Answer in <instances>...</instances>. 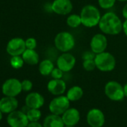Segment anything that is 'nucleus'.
Listing matches in <instances>:
<instances>
[{
    "label": "nucleus",
    "mask_w": 127,
    "mask_h": 127,
    "mask_svg": "<svg viewBox=\"0 0 127 127\" xmlns=\"http://www.w3.org/2000/svg\"><path fill=\"white\" fill-rule=\"evenodd\" d=\"M55 68V65L53 62L49 59H44L40 62L38 70L40 73L43 76H47L51 75L53 69Z\"/></svg>",
    "instance_id": "21"
},
{
    "label": "nucleus",
    "mask_w": 127,
    "mask_h": 127,
    "mask_svg": "<svg viewBox=\"0 0 127 127\" xmlns=\"http://www.w3.org/2000/svg\"><path fill=\"white\" fill-rule=\"evenodd\" d=\"M73 8L71 0H54L51 5L52 12L58 15L70 14Z\"/></svg>",
    "instance_id": "12"
},
{
    "label": "nucleus",
    "mask_w": 127,
    "mask_h": 127,
    "mask_svg": "<svg viewBox=\"0 0 127 127\" xmlns=\"http://www.w3.org/2000/svg\"><path fill=\"white\" fill-rule=\"evenodd\" d=\"M117 1H119V2H126L127 0H117Z\"/></svg>",
    "instance_id": "36"
},
{
    "label": "nucleus",
    "mask_w": 127,
    "mask_h": 127,
    "mask_svg": "<svg viewBox=\"0 0 127 127\" xmlns=\"http://www.w3.org/2000/svg\"><path fill=\"white\" fill-rule=\"evenodd\" d=\"M84 95V91L83 89L78 85H75L71 87L67 91V97L69 99L70 102H76L82 99V97Z\"/></svg>",
    "instance_id": "20"
},
{
    "label": "nucleus",
    "mask_w": 127,
    "mask_h": 127,
    "mask_svg": "<svg viewBox=\"0 0 127 127\" xmlns=\"http://www.w3.org/2000/svg\"><path fill=\"white\" fill-rule=\"evenodd\" d=\"M82 67L86 71H93L94 70H95L96 68L94 59L83 60Z\"/></svg>",
    "instance_id": "26"
},
{
    "label": "nucleus",
    "mask_w": 127,
    "mask_h": 127,
    "mask_svg": "<svg viewBox=\"0 0 127 127\" xmlns=\"http://www.w3.org/2000/svg\"><path fill=\"white\" fill-rule=\"evenodd\" d=\"M45 99L43 95L37 92L29 93L25 99V103L29 108H38L40 109L44 105Z\"/></svg>",
    "instance_id": "16"
},
{
    "label": "nucleus",
    "mask_w": 127,
    "mask_h": 127,
    "mask_svg": "<svg viewBox=\"0 0 127 127\" xmlns=\"http://www.w3.org/2000/svg\"><path fill=\"white\" fill-rule=\"evenodd\" d=\"M19 102L16 97L5 96L0 99V111L3 114H10L17 110Z\"/></svg>",
    "instance_id": "15"
},
{
    "label": "nucleus",
    "mask_w": 127,
    "mask_h": 127,
    "mask_svg": "<svg viewBox=\"0 0 127 127\" xmlns=\"http://www.w3.org/2000/svg\"><path fill=\"white\" fill-rule=\"evenodd\" d=\"M26 114L27 115L29 122L39 121L42 116V113L40 110L38 108H29Z\"/></svg>",
    "instance_id": "23"
},
{
    "label": "nucleus",
    "mask_w": 127,
    "mask_h": 127,
    "mask_svg": "<svg viewBox=\"0 0 127 127\" xmlns=\"http://www.w3.org/2000/svg\"><path fill=\"white\" fill-rule=\"evenodd\" d=\"M23 91L21 82L15 78L7 79L2 86V92L5 96L16 97Z\"/></svg>",
    "instance_id": "7"
},
{
    "label": "nucleus",
    "mask_w": 127,
    "mask_h": 127,
    "mask_svg": "<svg viewBox=\"0 0 127 127\" xmlns=\"http://www.w3.org/2000/svg\"><path fill=\"white\" fill-rule=\"evenodd\" d=\"M61 117L65 126H76L80 120V113L75 108H69L61 115Z\"/></svg>",
    "instance_id": "17"
},
{
    "label": "nucleus",
    "mask_w": 127,
    "mask_h": 127,
    "mask_svg": "<svg viewBox=\"0 0 127 127\" xmlns=\"http://www.w3.org/2000/svg\"><path fill=\"white\" fill-rule=\"evenodd\" d=\"M99 29L104 34L117 35L123 31V22L114 12L104 14L99 20Z\"/></svg>",
    "instance_id": "1"
},
{
    "label": "nucleus",
    "mask_w": 127,
    "mask_h": 127,
    "mask_svg": "<svg viewBox=\"0 0 127 127\" xmlns=\"http://www.w3.org/2000/svg\"><path fill=\"white\" fill-rule=\"evenodd\" d=\"M52 79H62L63 76H64V72L59 69L58 67H55L52 70V72L51 73V75Z\"/></svg>",
    "instance_id": "29"
},
{
    "label": "nucleus",
    "mask_w": 127,
    "mask_h": 127,
    "mask_svg": "<svg viewBox=\"0 0 127 127\" xmlns=\"http://www.w3.org/2000/svg\"><path fill=\"white\" fill-rule=\"evenodd\" d=\"M122 15L125 18V20L127 19V3L124 5V7L122 9Z\"/></svg>",
    "instance_id": "32"
},
{
    "label": "nucleus",
    "mask_w": 127,
    "mask_h": 127,
    "mask_svg": "<svg viewBox=\"0 0 127 127\" xmlns=\"http://www.w3.org/2000/svg\"><path fill=\"white\" fill-rule=\"evenodd\" d=\"M24 60L22 55H17V56H11L10 64L14 69H20L23 67L24 64Z\"/></svg>",
    "instance_id": "24"
},
{
    "label": "nucleus",
    "mask_w": 127,
    "mask_h": 127,
    "mask_svg": "<svg viewBox=\"0 0 127 127\" xmlns=\"http://www.w3.org/2000/svg\"><path fill=\"white\" fill-rule=\"evenodd\" d=\"M24 62L29 65H36L39 63V55L34 49H26L22 55Z\"/></svg>",
    "instance_id": "19"
},
{
    "label": "nucleus",
    "mask_w": 127,
    "mask_h": 127,
    "mask_svg": "<svg viewBox=\"0 0 127 127\" xmlns=\"http://www.w3.org/2000/svg\"><path fill=\"white\" fill-rule=\"evenodd\" d=\"M123 91H124L125 97H127V82L123 85Z\"/></svg>",
    "instance_id": "34"
},
{
    "label": "nucleus",
    "mask_w": 127,
    "mask_h": 127,
    "mask_svg": "<svg viewBox=\"0 0 127 127\" xmlns=\"http://www.w3.org/2000/svg\"><path fill=\"white\" fill-rule=\"evenodd\" d=\"M86 120L91 127H102L105 122L104 113L99 108H92L88 111Z\"/></svg>",
    "instance_id": "11"
},
{
    "label": "nucleus",
    "mask_w": 127,
    "mask_h": 127,
    "mask_svg": "<svg viewBox=\"0 0 127 127\" xmlns=\"http://www.w3.org/2000/svg\"><path fill=\"white\" fill-rule=\"evenodd\" d=\"M64 127H76L75 126H65Z\"/></svg>",
    "instance_id": "37"
},
{
    "label": "nucleus",
    "mask_w": 127,
    "mask_h": 127,
    "mask_svg": "<svg viewBox=\"0 0 127 127\" xmlns=\"http://www.w3.org/2000/svg\"><path fill=\"white\" fill-rule=\"evenodd\" d=\"M90 46L91 49L95 54L103 52L107 49L108 39L103 33H97L92 37L90 43Z\"/></svg>",
    "instance_id": "13"
},
{
    "label": "nucleus",
    "mask_w": 127,
    "mask_h": 127,
    "mask_svg": "<svg viewBox=\"0 0 127 127\" xmlns=\"http://www.w3.org/2000/svg\"><path fill=\"white\" fill-rule=\"evenodd\" d=\"M70 102L66 95L56 96L50 101L49 110L52 114L61 116L70 108Z\"/></svg>",
    "instance_id": "6"
},
{
    "label": "nucleus",
    "mask_w": 127,
    "mask_h": 127,
    "mask_svg": "<svg viewBox=\"0 0 127 127\" xmlns=\"http://www.w3.org/2000/svg\"><path fill=\"white\" fill-rule=\"evenodd\" d=\"M96 54H95L92 50L91 51H86L82 55V60H88V59H94Z\"/></svg>",
    "instance_id": "30"
},
{
    "label": "nucleus",
    "mask_w": 127,
    "mask_h": 127,
    "mask_svg": "<svg viewBox=\"0 0 127 127\" xmlns=\"http://www.w3.org/2000/svg\"><path fill=\"white\" fill-rule=\"evenodd\" d=\"M54 43L58 51L61 52H69L74 48L76 40L71 33L68 32H61L55 37Z\"/></svg>",
    "instance_id": "3"
},
{
    "label": "nucleus",
    "mask_w": 127,
    "mask_h": 127,
    "mask_svg": "<svg viewBox=\"0 0 127 127\" xmlns=\"http://www.w3.org/2000/svg\"><path fill=\"white\" fill-rule=\"evenodd\" d=\"M94 61L96 68L102 72H111L116 67V59L114 56L108 52L105 51L96 54Z\"/></svg>",
    "instance_id": "4"
},
{
    "label": "nucleus",
    "mask_w": 127,
    "mask_h": 127,
    "mask_svg": "<svg viewBox=\"0 0 127 127\" xmlns=\"http://www.w3.org/2000/svg\"><path fill=\"white\" fill-rule=\"evenodd\" d=\"M67 25L73 29L75 28H78L79 26H80L82 24V19L79 14H70L66 20Z\"/></svg>",
    "instance_id": "22"
},
{
    "label": "nucleus",
    "mask_w": 127,
    "mask_h": 127,
    "mask_svg": "<svg viewBox=\"0 0 127 127\" xmlns=\"http://www.w3.org/2000/svg\"><path fill=\"white\" fill-rule=\"evenodd\" d=\"M0 127H1V126H0Z\"/></svg>",
    "instance_id": "38"
},
{
    "label": "nucleus",
    "mask_w": 127,
    "mask_h": 127,
    "mask_svg": "<svg viewBox=\"0 0 127 127\" xmlns=\"http://www.w3.org/2000/svg\"><path fill=\"white\" fill-rule=\"evenodd\" d=\"M25 41H26V49H34L37 47V40L34 37H29Z\"/></svg>",
    "instance_id": "28"
},
{
    "label": "nucleus",
    "mask_w": 127,
    "mask_h": 127,
    "mask_svg": "<svg viewBox=\"0 0 127 127\" xmlns=\"http://www.w3.org/2000/svg\"><path fill=\"white\" fill-rule=\"evenodd\" d=\"M47 90L54 96L63 95L67 90V85L62 79H52L47 84Z\"/></svg>",
    "instance_id": "14"
},
{
    "label": "nucleus",
    "mask_w": 127,
    "mask_h": 127,
    "mask_svg": "<svg viewBox=\"0 0 127 127\" xmlns=\"http://www.w3.org/2000/svg\"><path fill=\"white\" fill-rule=\"evenodd\" d=\"M123 32L127 37V19L125 20V21L123 23Z\"/></svg>",
    "instance_id": "33"
},
{
    "label": "nucleus",
    "mask_w": 127,
    "mask_h": 127,
    "mask_svg": "<svg viewBox=\"0 0 127 127\" xmlns=\"http://www.w3.org/2000/svg\"><path fill=\"white\" fill-rule=\"evenodd\" d=\"M26 49V41L21 37L12 38L6 46V51L11 56L22 55Z\"/></svg>",
    "instance_id": "10"
},
{
    "label": "nucleus",
    "mask_w": 127,
    "mask_h": 127,
    "mask_svg": "<svg viewBox=\"0 0 127 127\" xmlns=\"http://www.w3.org/2000/svg\"><path fill=\"white\" fill-rule=\"evenodd\" d=\"M43 127H64V123L61 116L50 114L47 115L43 123Z\"/></svg>",
    "instance_id": "18"
},
{
    "label": "nucleus",
    "mask_w": 127,
    "mask_h": 127,
    "mask_svg": "<svg viewBox=\"0 0 127 127\" xmlns=\"http://www.w3.org/2000/svg\"><path fill=\"white\" fill-rule=\"evenodd\" d=\"M2 117H3V113L0 111V121L2 120Z\"/></svg>",
    "instance_id": "35"
},
{
    "label": "nucleus",
    "mask_w": 127,
    "mask_h": 127,
    "mask_svg": "<svg viewBox=\"0 0 127 127\" xmlns=\"http://www.w3.org/2000/svg\"><path fill=\"white\" fill-rule=\"evenodd\" d=\"M104 91L105 96L111 101H122L125 97L123 86L116 81L108 82L105 85Z\"/></svg>",
    "instance_id": "5"
},
{
    "label": "nucleus",
    "mask_w": 127,
    "mask_h": 127,
    "mask_svg": "<svg viewBox=\"0 0 127 127\" xmlns=\"http://www.w3.org/2000/svg\"><path fill=\"white\" fill-rule=\"evenodd\" d=\"M7 123L10 127H27L29 120L25 112L16 110L8 114Z\"/></svg>",
    "instance_id": "9"
},
{
    "label": "nucleus",
    "mask_w": 127,
    "mask_h": 127,
    "mask_svg": "<svg viewBox=\"0 0 127 127\" xmlns=\"http://www.w3.org/2000/svg\"><path fill=\"white\" fill-rule=\"evenodd\" d=\"M117 0H98L99 6L105 10H108L114 6Z\"/></svg>",
    "instance_id": "25"
},
{
    "label": "nucleus",
    "mask_w": 127,
    "mask_h": 127,
    "mask_svg": "<svg viewBox=\"0 0 127 127\" xmlns=\"http://www.w3.org/2000/svg\"><path fill=\"white\" fill-rule=\"evenodd\" d=\"M27 127H43V126L41 123H40L38 121H37V122H29Z\"/></svg>",
    "instance_id": "31"
},
{
    "label": "nucleus",
    "mask_w": 127,
    "mask_h": 127,
    "mask_svg": "<svg viewBox=\"0 0 127 127\" xmlns=\"http://www.w3.org/2000/svg\"><path fill=\"white\" fill-rule=\"evenodd\" d=\"M21 84H22L23 91H25V92H29L32 91L33 88V83L29 79H24L23 81L21 82Z\"/></svg>",
    "instance_id": "27"
},
{
    "label": "nucleus",
    "mask_w": 127,
    "mask_h": 127,
    "mask_svg": "<svg viewBox=\"0 0 127 127\" xmlns=\"http://www.w3.org/2000/svg\"><path fill=\"white\" fill-rule=\"evenodd\" d=\"M76 59L73 55L70 52H62L56 61V66L64 73L70 72L76 65Z\"/></svg>",
    "instance_id": "8"
},
{
    "label": "nucleus",
    "mask_w": 127,
    "mask_h": 127,
    "mask_svg": "<svg viewBox=\"0 0 127 127\" xmlns=\"http://www.w3.org/2000/svg\"><path fill=\"white\" fill-rule=\"evenodd\" d=\"M79 15L82 19V24L87 28H94L98 26L102 17L99 9L93 5L84 6Z\"/></svg>",
    "instance_id": "2"
}]
</instances>
